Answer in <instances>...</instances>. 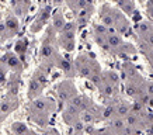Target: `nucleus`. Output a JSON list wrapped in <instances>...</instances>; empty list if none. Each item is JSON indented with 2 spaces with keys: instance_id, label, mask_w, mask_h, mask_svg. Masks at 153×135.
<instances>
[{
  "instance_id": "20e7f679",
  "label": "nucleus",
  "mask_w": 153,
  "mask_h": 135,
  "mask_svg": "<svg viewBox=\"0 0 153 135\" xmlns=\"http://www.w3.org/2000/svg\"><path fill=\"white\" fill-rule=\"evenodd\" d=\"M56 94H58V97H59L60 101L66 106V104H69V103L79 94V92H77L76 84H74L73 80L66 79L56 86Z\"/></svg>"
},
{
  "instance_id": "dca6fc26",
  "label": "nucleus",
  "mask_w": 153,
  "mask_h": 135,
  "mask_svg": "<svg viewBox=\"0 0 153 135\" xmlns=\"http://www.w3.org/2000/svg\"><path fill=\"white\" fill-rule=\"evenodd\" d=\"M62 72H63V75L66 76V79H73L74 76H76V69H74V65L73 62L69 61V59H66V58H62V61H60L59 66H58Z\"/></svg>"
},
{
  "instance_id": "f8f14e48",
  "label": "nucleus",
  "mask_w": 153,
  "mask_h": 135,
  "mask_svg": "<svg viewBox=\"0 0 153 135\" xmlns=\"http://www.w3.org/2000/svg\"><path fill=\"white\" fill-rule=\"evenodd\" d=\"M72 107H74L77 111H80V113H83L84 110H87L91 104H93V101L90 100V98L87 97V96H84V94H77L76 97L72 100V101L69 103Z\"/></svg>"
},
{
  "instance_id": "4468645a",
  "label": "nucleus",
  "mask_w": 153,
  "mask_h": 135,
  "mask_svg": "<svg viewBox=\"0 0 153 135\" xmlns=\"http://www.w3.org/2000/svg\"><path fill=\"white\" fill-rule=\"evenodd\" d=\"M6 87H7V96L17 97V93H19V89H20V75L11 73V76L7 78Z\"/></svg>"
},
{
  "instance_id": "f03ea898",
  "label": "nucleus",
  "mask_w": 153,
  "mask_h": 135,
  "mask_svg": "<svg viewBox=\"0 0 153 135\" xmlns=\"http://www.w3.org/2000/svg\"><path fill=\"white\" fill-rule=\"evenodd\" d=\"M76 33L77 25L74 21H66L65 27L58 34V45L66 52H72L76 45Z\"/></svg>"
},
{
  "instance_id": "423d86ee",
  "label": "nucleus",
  "mask_w": 153,
  "mask_h": 135,
  "mask_svg": "<svg viewBox=\"0 0 153 135\" xmlns=\"http://www.w3.org/2000/svg\"><path fill=\"white\" fill-rule=\"evenodd\" d=\"M93 13H94V4L90 3L88 6L83 7V9L77 10L74 11V23L77 25V28H84L90 23V20L93 17Z\"/></svg>"
},
{
  "instance_id": "39448f33",
  "label": "nucleus",
  "mask_w": 153,
  "mask_h": 135,
  "mask_svg": "<svg viewBox=\"0 0 153 135\" xmlns=\"http://www.w3.org/2000/svg\"><path fill=\"white\" fill-rule=\"evenodd\" d=\"M0 62H1L7 69L11 70V73H14V75H21V72H23V69H24L23 61H21L14 52H6Z\"/></svg>"
},
{
  "instance_id": "a211bd4d",
  "label": "nucleus",
  "mask_w": 153,
  "mask_h": 135,
  "mask_svg": "<svg viewBox=\"0 0 153 135\" xmlns=\"http://www.w3.org/2000/svg\"><path fill=\"white\" fill-rule=\"evenodd\" d=\"M30 3L28 1H16V3H13V9H14V16L16 17H19V16H23V14H25V11H28V9H30Z\"/></svg>"
},
{
  "instance_id": "4be33fe9",
  "label": "nucleus",
  "mask_w": 153,
  "mask_h": 135,
  "mask_svg": "<svg viewBox=\"0 0 153 135\" xmlns=\"http://www.w3.org/2000/svg\"><path fill=\"white\" fill-rule=\"evenodd\" d=\"M7 82V68L0 62V87L4 86Z\"/></svg>"
},
{
  "instance_id": "6ab92c4d",
  "label": "nucleus",
  "mask_w": 153,
  "mask_h": 135,
  "mask_svg": "<svg viewBox=\"0 0 153 135\" xmlns=\"http://www.w3.org/2000/svg\"><path fill=\"white\" fill-rule=\"evenodd\" d=\"M27 47H28V41L25 40V38H21V40L17 41V45H16V48H14V54L21 59V58L24 56V54L27 52Z\"/></svg>"
},
{
  "instance_id": "f257e3e1",
  "label": "nucleus",
  "mask_w": 153,
  "mask_h": 135,
  "mask_svg": "<svg viewBox=\"0 0 153 135\" xmlns=\"http://www.w3.org/2000/svg\"><path fill=\"white\" fill-rule=\"evenodd\" d=\"M73 65H74V69H76V73L88 80L91 79L93 76H97V75L102 73L101 66L97 62V59L94 56L88 55V54H80L73 61Z\"/></svg>"
},
{
  "instance_id": "aec40b11",
  "label": "nucleus",
  "mask_w": 153,
  "mask_h": 135,
  "mask_svg": "<svg viewBox=\"0 0 153 135\" xmlns=\"http://www.w3.org/2000/svg\"><path fill=\"white\" fill-rule=\"evenodd\" d=\"M28 130H30V128H28V125L25 122L14 121L13 124H11V131H13L14 135H24Z\"/></svg>"
},
{
  "instance_id": "b1692460",
  "label": "nucleus",
  "mask_w": 153,
  "mask_h": 135,
  "mask_svg": "<svg viewBox=\"0 0 153 135\" xmlns=\"http://www.w3.org/2000/svg\"><path fill=\"white\" fill-rule=\"evenodd\" d=\"M146 11H148V16L150 19H153V1H149L146 4Z\"/></svg>"
},
{
  "instance_id": "a878e982",
  "label": "nucleus",
  "mask_w": 153,
  "mask_h": 135,
  "mask_svg": "<svg viewBox=\"0 0 153 135\" xmlns=\"http://www.w3.org/2000/svg\"><path fill=\"white\" fill-rule=\"evenodd\" d=\"M4 118H6V117H4V116H3V114H1V113H0V122L3 121V120H4Z\"/></svg>"
},
{
  "instance_id": "ddd939ff",
  "label": "nucleus",
  "mask_w": 153,
  "mask_h": 135,
  "mask_svg": "<svg viewBox=\"0 0 153 135\" xmlns=\"http://www.w3.org/2000/svg\"><path fill=\"white\" fill-rule=\"evenodd\" d=\"M115 7L120 10L121 13L124 14V16H128V17H135L136 13H138V10H136V4H135L134 1H129V0H124V1H118L115 4Z\"/></svg>"
},
{
  "instance_id": "9d476101",
  "label": "nucleus",
  "mask_w": 153,
  "mask_h": 135,
  "mask_svg": "<svg viewBox=\"0 0 153 135\" xmlns=\"http://www.w3.org/2000/svg\"><path fill=\"white\" fill-rule=\"evenodd\" d=\"M3 23L6 25V31H7V37H14L16 34L19 33L20 30V21H19V17H16L14 14H9Z\"/></svg>"
},
{
  "instance_id": "412c9836",
  "label": "nucleus",
  "mask_w": 153,
  "mask_h": 135,
  "mask_svg": "<svg viewBox=\"0 0 153 135\" xmlns=\"http://www.w3.org/2000/svg\"><path fill=\"white\" fill-rule=\"evenodd\" d=\"M66 4L69 6L73 11H77V10H80V9H83V7H86V6H88L90 4V1H86V0H74V1H68Z\"/></svg>"
},
{
  "instance_id": "393cba45",
  "label": "nucleus",
  "mask_w": 153,
  "mask_h": 135,
  "mask_svg": "<svg viewBox=\"0 0 153 135\" xmlns=\"http://www.w3.org/2000/svg\"><path fill=\"white\" fill-rule=\"evenodd\" d=\"M24 135H39V134H37V132H35V131H33V130H28Z\"/></svg>"
},
{
  "instance_id": "7ed1b4c3",
  "label": "nucleus",
  "mask_w": 153,
  "mask_h": 135,
  "mask_svg": "<svg viewBox=\"0 0 153 135\" xmlns=\"http://www.w3.org/2000/svg\"><path fill=\"white\" fill-rule=\"evenodd\" d=\"M28 111L30 116L34 114H42V116H49L51 117L56 111V103L53 98L47 97V96H39L35 100L30 101L28 106Z\"/></svg>"
},
{
  "instance_id": "bb28decb",
  "label": "nucleus",
  "mask_w": 153,
  "mask_h": 135,
  "mask_svg": "<svg viewBox=\"0 0 153 135\" xmlns=\"http://www.w3.org/2000/svg\"><path fill=\"white\" fill-rule=\"evenodd\" d=\"M0 9H1V4H0Z\"/></svg>"
},
{
  "instance_id": "1a4fd4ad",
  "label": "nucleus",
  "mask_w": 153,
  "mask_h": 135,
  "mask_svg": "<svg viewBox=\"0 0 153 135\" xmlns=\"http://www.w3.org/2000/svg\"><path fill=\"white\" fill-rule=\"evenodd\" d=\"M80 114H82V113L77 111V110L74 107H72L70 104H66L65 110L62 111V118H63L65 124L73 127L74 124H77V122L80 121Z\"/></svg>"
},
{
  "instance_id": "6e6552de",
  "label": "nucleus",
  "mask_w": 153,
  "mask_h": 135,
  "mask_svg": "<svg viewBox=\"0 0 153 135\" xmlns=\"http://www.w3.org/2000/svg\"><path fill=\"white\" fill-rule=\"evenodd\" d=\"M44 89H45V84L41 83L33 75L30 82H28V89H27V97L30 98V101H33V100H35L37 97H39Z\"/></svg>"
},
{
  "instance_id": "f3484780",
  "label": "nucleus",
  "mask_w": 153,
  "mask_h": 135,
  "mask_svg": "<svg viewBox=\"0 0 153 135\" xmlns=\"http://www.w3.org/2000/svg\"><path fill=\"white\" fill-rule=\"evenodd\" d=\"M102 78L110 84L118 87V84H120V76H118V73H117L115 70H105V72H102Z\"/></svg>"
},
{
  "instance_id": "9b49d317",
  "label": "nucleus",
  "mask_w": 153,
  "mask_h": 135,
  "mask_svg": "<svg viewBox=\"0 0 153 135\" xmlns=\"http://www.w3.org/2000/svg\"><path fill=\"white\" fill-rule=\"evenodd\" d=\"M17 107H19V100H17V97H10V96H7L6 98H3V100L0 101V113L4 117H7L10 113L14 111Z\"/></svg>"
},
{
  "instance_id": "2eb2a0df",
  "label": "nucleus",
  "mask_w": 153,
  "mask_h": 135,
  "mask_svg": "<svg viewBox=\"0 0 153 135\" xmlns=\"http://www.w3.org/2000/svg\"><path fill=\"white\" fill-rule=\"evenodd\" d=\"M66 24V20H65V16L60 10H55V13L52 14V23H51V27L52 30L55 31L56 34H59L62 31V28L65 27Z\"/></svg>"
},
{
  "instance_id": "5701e85b",
  "label": "nucleus",
  "mask_w": 153,
  "mask_h": 135,
  "mask_svg": "<svg viewBox=\"0 0 153 135\" xmlns=\"http://www.w3.org/2000/svg\"><path fill=\"white\" fill-rule=\"evenodd\" d=\"M91 135H114V134H112L111 131L107 128V130H98V131L94 130L93 132H91Z\"/></svg>"
},
{
  "instance_id": "0eeeda50",
  "label": "nucleus",
  "mask_w": 153,
  "mask_h": 135,
  "mask_svg": "<svg viewBox=\"0 0 153 135\" xmlns=\"http://www.w3.org/2000/svg\"><path fill=\"white\" fill-rule=\"evenodd\" d=\"M49 17H51V7H49V6H45L44 9H41L38 11L37 19L34 20L33 25H31V31H33V33L41 31L42 28L47 25L48 21H49Z\"/></svg>"
}]
</instances>
